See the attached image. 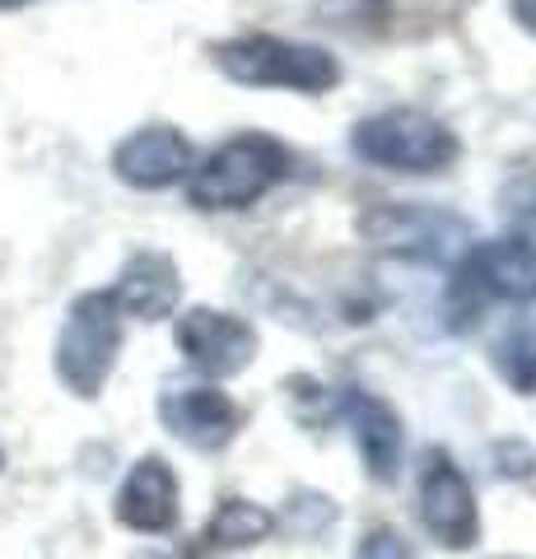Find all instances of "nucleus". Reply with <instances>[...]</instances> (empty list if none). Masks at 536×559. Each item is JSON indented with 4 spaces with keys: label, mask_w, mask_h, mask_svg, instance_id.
Segmentation results:
<instances>
[{
    "label": "nucleus",
    "mask_w": 536,
    "mask_h": 559,
    "mask_svg": "<svg viewBox=\"0 0 536 559\" xmlns=\"http://www.w3.org/2000/svg\"><path fill=\"white\" fill-rule=\"evenodd\" d=\"M159 415L168 433H178L196 452H219L243 425V411L215 388H172L159 401Z\"/></svg>",
    "instance_id": "9"
},
{
    "label": "nucleus",
    "mask_w": 536,
    "mask_h": 559,
    "mask_svg": "<svg viewBox=\"0 0 536 559\" xmlns=\"http://www.w3.org/2000/svg\"><path fill=\"white\" fill-rule=\"evenodd\" d=\"M112 294V304L117 312H127V318H141V322H159L172 312V304H178V266L164 257V252H135L127 261V271L122 280H117V289Z\"/></svg>",
    "instance_id": "12"
},
{
    "label": "nucleus",
    "mask_w": 536,
    "mask_h": 559,
    "mask_svg": "<svg viewBox=\"0 0 536 559\" xmlns=\"http://www.w3.org/2000/svg\"><path fill=\"white\" fill-rule=\"evenodd\" d=\"M271 532V513L257 509V503H243V499H224L219 513L211 518L205 527V546L211 550H238V546H252Z\"/></svg>",
    "instance_id": "15"
},
{
    "label": "nucleus",
    "mask_w": 536,
    "mask_h": 559,
    "mask_svg": "<svg viewBox=\"0 0 536 559\" xmlns=\"http://www.w3.org/2000/svg\"><path fill=\"white\" fill-rule=\"evenodd\" d=\"M355 559H410V550H406V540L396 532H369L365 540H359Z\"/></svg>",
    "instance_id": "16"
},
{
    "label": "nucleus",
    "mask_w": 536,
    "mask_h": 559,
    "mask_svg": "<svg viewBox=\"0 0 536 559\" xmlns=\"http://www.w3.org/2000/svg\"><path fill=\"white\" fill-rule=\"evenodd\" d=\"M178 345L187 364L205 378H234L243 373L252 355H257V331L234 318V312H215V308H192L178 322Z\"/></svg>",
    "instance_id": "6"
},
{
    "label": "nucleus",
    "mask_w": 536,
    "mask_h": 559,
    "mask_svg": "<svg viewBox=\"0 0 536 559\" xmlns=\"http://www.w3.org/2000/svg\"><path fill=\"white\" fill-rule=\"evenodd\" d=\"M350 150L373 168L392 173H443L457 164L462 140L443 127L439 117L420 108H392L365 117L350 135Z\"/></svg>",
    "instance_id": "4"
},
{
    "label": "nucleus",
    "mask_w": 536,
    "mask_h": 559,
    "mask_svg": "<svg viewBox=\"0 0 536 559\" xmlns=\"http://www.w3.org/2000/svg\"><path fill=\"white\" fill-rule=\"evenodd\" d=\"M117 522L131 532H168L178 522V476L159 457L131 466L117 489Z\"/></svg>",
    "instance_id": "11"
},
{
    "label": "nucleus",
    "mask_w": 536,
    "mask_h": 559,
    "mask_svg": "<svg viewBox=\"0 0 536 559\" xmlns=\"http://www.w3.org/2000/svg\"><path fill=\"white\" fill-rule=\"evenodd\" d=\"M369 242L402 257H420V261H439L448 252V242L462 238V219L443 215V210H425V205H373L359 219Z\"/></svg>",
    "instance_id": "8"
},
{
    "label": "nucleus",
    "mask_w": 536,
    "mask_h": 559,
    "mask_svg": "<svg viewBox=\"0 0 536 559\" xmlns=\"http://www.w3.org/2000/svg\"><path fill=\"white\" fill-rule=\"evenodd\" d=\"M495 369L513 392H536V299L495 341Z\"/></svg>",
    "instance_id": "14"
},
{
    "label": "nucleus",
    "mask_w": 536,
    "mask_h": 559,
    "mask_svg": "<svg viewBox=\"0 0 536 559\" xmlns=\"http://www.w3.org/2000/svg\"><path fill=\"white\" fill-rule=\"evenodd\" d=\"M117 349H122V312L112 294H84L57 341V373L75 396H98Z\"/></svg>",
    "instance_id": "5"
},
{
    "label": "nucleus",
    "mask_w": 536,
    "mask_h": 559,
    "mask_svg": "<svg viewBox=\"0 0 536 559\" xmlns=\"http://www.w3.org/2000/svg\"><path fill=\"white\" fill-rule=\"evenodd\" d=\"M215 66L234 84H252V90H299V94H326L336 90L341 66L332 51L271 38V33H243L215 47Z\"/></svg>",
    "instance_id": "3"
},
{
    "label": "nucleus",
    "mask_w": 536,
    "mask_h": 559,
    "mask_svg": "<svg viewBox=\"0 0 536 559\" xmlns=\"http://www.w3.org/2000/svg\"><path fill=\"white\" fill-rule=\"evenodd\" d=\"M513 20L527 33H536V0H513Z\"/></svg>",
    "instance_id": "17"
},
{
    "label": "nucleus",
    "mask_w": 536,
    "mask_h": 559,
    "mask_svg": "<svg viewBox=\"0 0 536 559\" xmlns=\"http://www.w3.org/2000/svg\"><path fill=\"white\" fill-rule=\"evenodd\" d=\"M499 299L509 304L536 299V215H523V224L509 238L472 242L462 252L453 280H448V322L466 331Z\"/></svg>",
    "instance_id": "1"
},
{
    "label": "nucleus",
    "mask_w": 536,
    "mask_h": 559,
    "mask_svg": "<svg viewBox=\"0 0 536 559\" xmlns=\"http://www.w3.org/2000/svg\"><path fill=\"white\" fill-rule=\"evenodd\" d=\"M420 518L429 536L439 540L448 550H466L480 532L476 522V495L466 476L453 466L448 452H429L425 457V471H420Z\"/></svg>",
    "instance_id": "7"
},
{
    "label": "nucleus",
    "mask_w": 536,
    "mask_h": 559,
    "mask_svg": "<svg viewBox=\"0 0 536 559\" xmlns=\"http://www.w3.org/2000/svg\"><path fill=\"white\" fill-rule=\"evenodd\" d=\"M294 168V154L266 131H243L192 168L187 197L196 210H248L266 197L271 187H281Z\"/></svg>",
    "instance_id": "2"
},
{
    "label": "nucleus",
    "mask_w": 536,
    "mask_h": 559,
    "mask_svg": "<svg viewBox=\"0 0 536 559\" xmlns=\"http://www.w3.org/2000/svg\"><path fill=\"white\" fill-rule=\"evenodd\" d=\"M345 415L355 425V443H359V457H365L369 476L396 480V466H402V419L392 415V406L369 392H350L345 396Z\"/></svg>",
    "instance_id": "13"
},
{
    "label": "nucleus",
    "mask_w": 536,
    "mask_h": 559,
    "mask_svg": "<svg viewBox=\"0 0 536 559\" xmlns=\"http://www.w3.org/2000/svg\"><path fill=\"white\" fill-rule=\"evenodd\" d=\"M112 168L117 178L141 187V191H159L172 187L178 178L192 173V140L168 131V127H150V131H135L127 135L112 154Z\"/></svg>",
    "instance_id": "10"
}]
</instances>
